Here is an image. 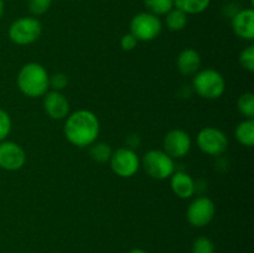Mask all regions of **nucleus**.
Returning a JSON list of instances; mask_svg holds the SVG:
<instances>
[{
  "label": "nucleus",
  "mask_w": 254,
  "mask_h": 253,
  "mask_svg": "<svg viewBox=\"0 0 254 253\" xmlns=\"http://www.w3.org/2000/svg\"><path fill=\"white\" fill-rule=\"evenodd\" d=\"M232 29L238 37L252 41L254 39V10L252 7L242 9L233 15Z\"/></svg>",
  "instance_id": "ddd939ff"
},
{
  "label": "nucleus",
  "mask_w": 254,
  "mask_h": 253,
  "mask_svg": "<svg viewBox=\"0 0 254 253\" xmlns=\"http://www.w3.org/2000/svg\"><path fill=\"white\" fill-rule=\"evenodd\" d=\"M215 213L216 206L213 201L206 196H200L189 205L186 217L193 227H205L213 220Z\"/></svg>",
  "instance_id": "1a4fd4ad"
},
{
  "label": "nucleus",
  "mask_w": 254,
  "mask_h": 253,
  "mask_svg": "<svg viewBox=\"0 0 254 253\" xmlns=\"http://www.w3.org/2000/svg\"><path fill=\"white\" fill-rule=\"evenodd\" d=\"M144 5L149 12L161 16L174 9V0H144Z\"/></svg>",
  "instance_id": "6ab92c4d"
},
{
  "label": "nucleus",
  "mask_w": 254,
  "mask_h": 253,
  "mask_svg": "<svg viewBox=\"0 0 254 253\" xmlns=\"http://www.w3.org/2000/svg\"><path fill=\"white\" fill-rule=\"evenodd\" d=\"M129 253H146V252L144 250H141V248H133Z\"/></svg>",
  "instance_id": "c85d7f7f"
},
{
  "label": "nucleus",
  "mask_w": 254,
  "mask_h": 253,
  "mask_svg": "<svg viewBox=\"0 0 254 253\" xmlns=\"http://www.w3.org/2000/svg\"><path fill=\"white\" fill-rule=\"evenodd\" d=\"M191 149V136L181 129H173L164 136V151L173 159L184 158Z\"/></svg>",
  "instance_id": "9b49d317"
},
{
  "label": "nucleus",
  "mask_w": 254,
  "mask_h": 253,
  "mask_svg": "<svg viewBox=\"0 0 254 253\" xmlns=\"http://www.w3.org/2000/svg\"><path fill=\"white\" fill-rule=\"evenodd\" d=\"M165 25L170 31H181L188 25V15L174 7L165 15Z\"/></svg>",
  "instance_id": "a211bd4d"
},
{
  "label": "nucleus",
  "mask_w": 254,
  "mask_h": 253,
  "mask_svg": "<svg viewBox=\"0 0 254 253\" xmlns=\"http://www.w3.org/2000/svg\"><path fill=\"white\" fill-rule=\"evenodd\" d=\"M141 164L145 173L156 180H165L175 173L174 159L164 150H149L143 156Z\"/></svg>",
  "instance_id": "20e7f679"
},
{
  "label": "nucleus",
  "mask_w": 254,
  "mask_h": 253,
  "mask_svg": "<svg viewBox=\"0 0 254 253\" xmlns=\"http://www.w3.org/2000/svg\"><path fill=\"white\" fill-rule=\"evenodd\" d=\"M176 64L184 76H192L200 71L201 67V56L196 50L185 49L179 54Z\"/></svg>",
  "instance_id": "2eb2a0df"
},
{
  "label": "nucleus",
  "mask_w": 254,
  "mask_h": 253,
  "mask_svg": "<svg viewBox=\"0 0 254 253\" xmlns=\"http://www.w3.org/2000/svg\"><path fill=\"white\" fill-rule=\"evenodd\" d=\"M4 10H5L4 0H0V20H1L2 15H4Z\"/></svg>",
  "instance_id": "cd10ccee"
},
{
  "label": "nucleus",
  "mask_w": 254,
  "mask_h": 253,
  "mask_svg": "<svg viewBox=\"0 0 254 253\" xmlns=\"http://www.w3.org/2000/svg\"><path fill=\"white\" fill-rule=\"evenodd\" d=\"M192 253H215V245L208 237L201 236L193 241Z\"/></svg>",
  "instance_id": "4be33fe9"
},
{
  "label": "nucleus",
  "mask_w": 254,
  "mask_h": 253,
  "mask_svg": "<svg viewBox=\"0 0 254 253\" xmlns=\"http://www.w3.org/2000/svg\"><path fill=\"white\" fill-rule=\"evenodd\" d=\"M170 186L173 192L180 198L192 197L196 191L193 179L184 171H176L170 176Z\"/></svg>",
  "instance_id": "4468645a"
},
{
  "label": "nucleus",
  "mask_w": 254,
  "mask_h": 253,
  "mask_svg": "<svg viewBox=\"0 0 254 253\" xmlns=\"http://www.w3.org/2000/svg\"><path fill=\"white\" fill-rule=\"evenodd\" d=\"M240 63L246 71L254 72V46L251 45L240 55Z\"/></svg>",
  "instance_id": "5701e85b"
},
{
  "label": "nucleus",
  "mask_w": 254,
  "mask_h": 253,
  "mask_svg": "<svg viewBox=\"0 0 254 253\" xmlns=\"http://www.w3.org/2000/svg\"><path fill=\"white\" fill-rule=\"evenodd\" d=\"M16 83L22 94L36 98L46 94L50 88V76L42 64L30 62L21 67L16 77Z\"/></svg>",
  "instance_id": "f03ea898"
},
{
  "label": "nucleus",
  "mask_w": 254,
  "mask_h": 253,
  "mask_svg": "<svg viewBox=\"0 0 254 253\" xmlns=\"http://www.w3.org/2000/svg\"><path fill=\"white\" fill-rule=\"evenodd\" d=\"M11 131V118L9 113L0 108V141H4Z\"/></svg>",
  "instance_id": "393cba45"
},
{
  "label": "nucleus",
  "mask_w": 254,
  "mask_h": 253,
  "mask_svg": "<svg viewBox=\"0 0 254 253\" xmlns=\"http://www.w3.org/2000/svg\"><path fill=\"white\" fill-rule=\"evenodd\" d=\"M250 1H251V4H252V5L254 4V0H250Z\"/></svg>",
  "instance_id": "c756f323"
},
{
  "label": "nucleus",
  "mask_w": 254,
  "mask_h": 253,
  "mask_svg": "<svg viewBox=\"0 0 254 253\" xmlns=\"http://www.w3.org/2000/svg\"><path fill=\"white\" fill-rule=\"evenodd\" d=\"M67 84H68V77L62 72H57L50 76V86L54 88V91H62L66 88Z\"/></svg>",
  "instance_id": "a878e982"
},
{
  "label": "nucleus",
  "mask_w": 254,
  "mask_h": 253,
  "mask_svg": "<svg viewBox=\"0 0 254 253\" xmlns=\"http://www.w3.org/2000/svg\"><path fill=\"white\" fill-rule=\"evenodd\" d=\"M109 164L113 173L121 178H131L140 168V160L135 151L130 148H119L113 151Z\"/></svg>",
  "instance_id": "6e6552de"
},
{
  "label": "nucleus",
  "mask_w": 254,
  "mask_h": 253,
  "mask_svg": "<svg viewBox=\"0 0 254 253\" xmlns=\"http://www.w3.org/2000/svg\"><path fill=\"white\" fill-rule=\"evenodd\" d=\"M99 129L101 126L96 114L87 109H79L67 117L64 133L72 145L86 148L96 143Z\"/></svg>",
  "instance_id": "f257e3e1"
},
{
  "label": "nucleus",
  "mask_w": 254,
  "mask_h": 253,
  "mask_svg": "<svg viewBox=\"0 0 254 253\" xmlns=\"http://www.w3.org/2000/svg\"><path fill=\"white\" fill-rule=\"evenodd\" d=\"M211 0H174V7L186 15H197L207 10Z\"/></svg>",
  "instance_id": "dca6fc26"
},
{
  "label": "nucleus",
  "mask_w": 254,
  "mask_h": 253,
  "mask_svg": "<svg viewBox=\"0 0 254 253\" xmlns=\"http://www.w3.org/2000/svg\"><path fill=\"white\" fill-rule=\"evenodd\" d=\"M42 25L36 17L24 16L15 20L9 27V37L14 44L24 46L37 41L41 36Z\"/></svg>",
  "instance_id": "423d86ee"
},
{
  "label": "nucleus",
  "mask_w": 254,
  "mask_h": 253,
  "mask_svg": "<svg viewBox=\"0 0 254 253\" xmlns=\"http://www.w3.org/2000/svg\"><path fill=\"white\" fill-rule=\"evenodd\" d=\"M198 149L211 156H220L227 150L228 138L222 130L213 126L201 129L196 138Z\"/></svg>",
  "instance_id": "0eeeda50"
},
{
  "label": "nucleus",
  "mask_w": 254,
  "mask_h": 253,
  "mask_svg": "<svg viewBox=\"0 0 254 253\" xmlns=\"http://www.w3.org/2000/svg\"><path fill=\"white\" fill-rule=\"evenodd\" d=\"M112 148L106 143H93L89 149V155L97 163H107L112 156Z\"/></svg>",
  "instance_id": "aec40b11"
},
{
  "label": "nucleus",
  "mask_w": 254,
  "mask_h": 253,
  "mask_svg": "<svg viewBox=\"0 0 254 253\" xmlns=\"http://www.w3.org/2000/svg\"><path fill=\"white\" fill-rule=\"evenodd\" d=\"M26 163V153L14 141H0V168L6 171L20 170Z\"/></svg>",
  "instance_id": "9d476101"
},
{
  "label": "nucleus",
  "mask_w": 254,
  "mask_h": 253,
  "mask_svg": "<svg viewBox=\"0 0 254 253\" xmlns=\"http://www.w3.org/2000/svg\"><path fill=\"white\" fill-rule=\"evenodd\" d=\"M54 0H29V10L32 15L39 16L49 11Z\"/></svg>",
  "instance_id": "b1692460"
},
{
  "label": "nucleus",
  "mask_w": 254,
  "mask_h": 253,
  "mask_svg": "<svg viewBox=\"0 0 254 253\" xmlns=\"http://www.w3.org/2000/svg\"><path fill=\"white\" fill-rule=\"evenodd\" d=\"M192 87L201 98L217 99L225 93L226 82L220 72L212 68H206L195 73Z\"/></svg>",
  "instance_id": "7ed1b4c3"
},
{
  "label": "nucleus",
  "mask_w": 254,
  "mask_h": 253,
  "mask_svg": "<svg viewBox=\"0 0 254 253\" xmlns=\"http://www.w3.org/2000/svg\"><path fill=\"white\" fill-rule=\"evenodd\" d=\"M236 139L245 146H253L254 144V121L245 119L236 128Z\"/></svg>",
  "instance_id": "f3484780"
},
{
  "label": "nucleus",
  "mask_w": 254,
  "mask_h": 253,
  "mask_svg": "<svg viewBox=\"0 0 254 253\" xmlns=\"http://www.w3.org/2000/svg\"><path fill=\"white\" fill-rule=\"evenodd\" d=\"M130 34L138 41L149 42L155 40L163 30V22L159 16L149 11L139 12L130 20Z\"/></svg>",
  "instance_id": "39448f33"
},
{
  "label": "nucleus",
  "mask_w": 254,
  "mask_h": 253,
  "mask_svg": "<svg viewBox=\"0 0 254 253\" xmlns=\"http://www.w3.org/2000/svg\"><path fill=\"white\" fill-rule=\"evenodd\" d=\"M44 108L50 118L61 121L68 117L69 102L61 92L52 91L45 94Z\"/></svg>",
  "instance_id": "f8f14e48"
},
{
  "label": "nucleus",
  "mask_w": 254,
  "mask_h": 253,
  "mask_svg": "<svg viewBox=\"0 0 254 253\" xmlns=\"http://www.w3.org/2000/svg\"><path fill=\"white\" fill-rule=\"evenodd\" d=\"M238 111L247 119H253L254 117V96L253 93L241 94L237 102Z\"/></svg>",
  "instance_id": "412c9836"
},
{
  "label": "nucleus",
  "mask_w": 254,
  "mask_h": 253,
  "mask_svg": "<svg viewBox=\"0 0 254 253\" xmlns=\"http://www.w3.org/2000/svg\"><path fill=\"white\" fill-rule=\"evenodd\" d=\"M138 40L133 36V35L129 32V34H126L122 36L121 39V47L124 50V51H133L134 49L138 45Z\"/></svg>",
  "instance_id": "bb28decb"
}]
</instances>
